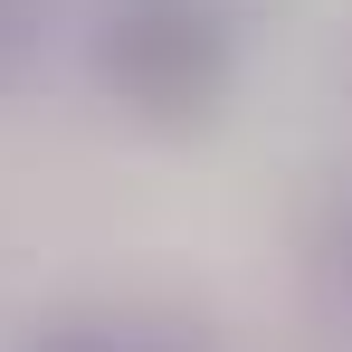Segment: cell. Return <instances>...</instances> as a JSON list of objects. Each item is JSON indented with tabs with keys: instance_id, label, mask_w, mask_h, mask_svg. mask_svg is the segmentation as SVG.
<instances>
[{
	"instance_id": "cell-1",
	"label": "cell",
	"mask_w": 352,
	"mask_h": 352,
	"mask_svg": "<svg viewBox=\"0 0 352 352\" xmlns=\"http://www.w3.org/2000/svg\"><path fill=\"white\" fill-rule=\"evenodd\" d=\"M96 76L133 124L200 133L238 86V29L219 0H105L96 19Z\"/></svg>"
},
{
	"instance_id": "cell-3",
	"label": "cell",
	"mask_w": 352,
	"mask_h": 352,
	"mask_svg": "<svg viewBox=\"0 0 352 352\" xmlns=\"http://www.w3.org/2000/svg\"><path fill=\"white\" fill-rule=\"evenodd\" d=\"M38 38H48V0H0V96H19V86H29Z\"/></svg>"
},
{
	"instance_id": "cell-2",
	"label": "cell",
	"mask_w": 352,
	"mask_h": 352,
	"mask_svg": "<svg viewBox=\"0 0 352 352\" xmlns=\"http://www.w3.org/2000/svg\"><path fill=\"white\" fill-rule=\"evenodd\" d=\"M19 352H219L210 324L190 305H162V295H76V305H48Z\"/></svg>"
}]
</instances>
